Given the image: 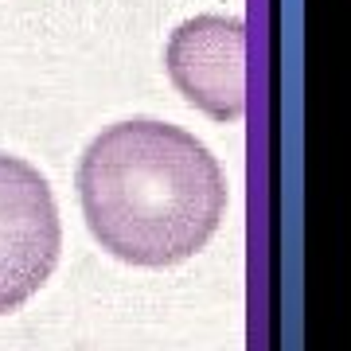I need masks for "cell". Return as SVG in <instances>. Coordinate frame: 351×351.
<instances>
[{
	"label": "cell",
	"instance_id": "obj_1",
	"mask_svg": "<svg viewBox=\"0 0 351 351\" xmlns=\"http://www.w3.org/2000/svg\"><path fill=\"white\" fill-rule=\"evenodd\" d=\"M78 199L106 254L141 269H164L211 242L230 191L203 141L156 117H133L86 145Z\"/></svg>",
	"mask_w": 351,
	"mask_h": 351
},
{
	"label": "cell",
	"instance_id": "obj_2",
	"mask_svg": "<svg viewBox=\"0 0 351 351\" xmlns=\"http://www.w3.org/2000/svg\"><path fill=\"white\" fill-rule=\"evenodd\" d=\"M59 250L63 226L51 184L27 160L0 152V316L47 285Z\"/></svg>",
	"mask_w": 351,
	"mask_h": 351
},
{
	"label": "cell",
	"instance_id": "obj_3",
	"mask_svg": "<svg viewBox=\"0 0 351 351\" xmlns=\"http://www.w3.org/2000/svg\"><path fill=\"white\" fill-rule=\"evenodd\" d=\"M164 66L172 86L215 121L246 110V27L234 16H191L172 32Z\"/></svg>",
	"mask_w": 351,
	"mask_h": 351
}]
</instances>
